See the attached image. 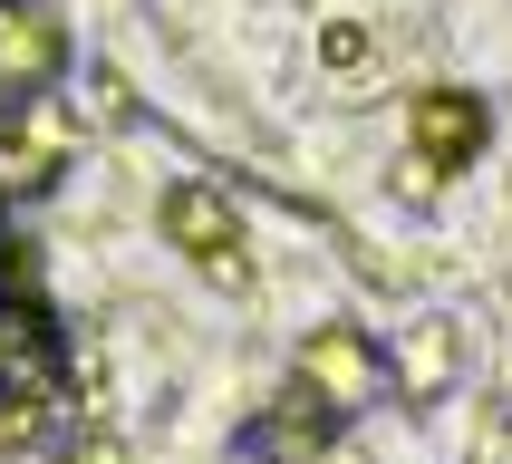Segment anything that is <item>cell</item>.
<instances>
[{"mask_svg":"<svg viewBox=\"0 0 512 464\" xmlns=\"http://www.w3.org/2000/svg\"><path fill=\"white\" fill-rule=\"evenodd\" d=\"M368 397H377V348L358 339V329H319V339L300 348L290 406L252 435V445H319V435H329V426H348V416H358Z\"/></svg>","mask_w":512,"mask_h":464,"instance_id":"obj_1","label":"cell"},{"mask_svg":"<svg viewBox=\"0 0 512 464\" xmlns=\"http://www.w3.org/2000/svg\"><path fill=\"white\" fill-rule=\"evenodd\" d=\"M58 68V29L29 10V0H0V97H29V87H49Z\"/></svg>","mask_w":512,"mask_h":464,"instance_id":"obj_2","label":"cell"},{"mask_svg":"<svg viewBox=\"0 0 512 464\" xmlns=\"http://www.w3.org/2000/svg\"><path fill=\"white\" fill-rule=\"evenodd\" d=\"M416 145H426L445 174H455V165H474V155H484V107H474L464 87H435L426 107H416Z\"/></svg>","mask_w":512,"mask_h":464,"instance_id":"obj_3","label":"cell"},{"mask_svg":"<svg viewBox=\"0 0 512 464\" xmlns=\"http://www.w3.org/2000/svg\"><path fill=\"white\" fill-rule=\"evenodd\" d=\"M165 232L184 242V252H203L213 271H232V261H242V242H232V213H223L213 194H194V184H184V194H165Z\"/></svg>","mask_w":512,"mask_h":464,"instance_id":"obj_4","label":"cell"}]
</instances>
